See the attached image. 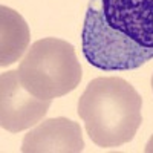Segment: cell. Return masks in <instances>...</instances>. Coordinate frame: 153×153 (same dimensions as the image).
I'll use <instances>...</instances> for the list:
<instances>
[{
    "mask_svg": "<svg viewBox=\"0 0 153 153\" xmlns=\"http://www.w3.org/2000/svg\"><path fill=\"white\" fill-rule=\"evenodd\" d=\"M17 71L23 87L42 100L68 95L78 87L83 76L75 48L55 37L32 43Z\"/></svg>",
    "mask_w": 153,
    "mask_h": 153,
    "instance_id": "3",
    "label": "cell"
},
{
    "mask_svg": "<svg viewBox=\"0 0 153 153\" xmlns=\"http://www.w3.org/2000/svg\"><path fill=\"white\" fill-rule=\"evenodd\" d=\"M144 152H146V153H153V135L150 136V139H149V143H147Z\"/></svg>",
    "mask_w": 153,
    "mask_h": 153,
    "instance_id": "7",
    "label": "cell"
},
{
    "mask_svg": "<svg viewBox=\"0 0 153 153\" xmlns=\"http://www.w3.org/2000/svg\"><path fill=\"white\" fill-rule=\"evenodd\" d=\"M29 28L17 11L0 8V66L16 63L29 46Z\"/></svg>",
    "mask_w": 153,
    "mask_h": 153,
    "instance_id": "6",
    "label": "cell"
},
{
    "mask_svg": "<svg viewBox=\"0 0 153 153\" xmlns=\"http://www.w3.org/2000/svg\"><path fill=\"white\" fill-rule=\"evenodd\" d=\"M143 98L120 76H98L78 100V115L92 143L120 147L130 143L143 123Z\"/></svg>",
    "mask_w": 153,
    "mask_h": 153,
    "instance_id": "2",
    "label": "cell"
},
{
    "mask_svg": "<svg viewBox=\"0 0 153 153\" xmlns=\"http://www.w3.org/2000/svg\"><path fill=\"white\" fill-rule=\"evenodd\" d=\"M152 89H153V76H152Z\"/></svg>",
    "mask_w": 153,
    "mask_h": 153,
    "instance_id": "8",
    "label": "cell"
},
{
    "mask_svg": "<svg viewBox=\"0 0 153 153\" xmlns=\"http://www.w3.org/2000/svg\"><path fill=\"white\" fill-rule=\"evenodd\" d=\"M84 139L78 123L65 117L38 123L23 138V153H80Z\"/></svg>",
    "mask_w": 153,
    "mask_h": 153,
    "instance_id": "5",
    "label": "cell"
},
{
    "mask_svg": "<svg viewBox=\"0 0 153 153\" xmlns=\"http://www.w3.org/2000/svg\"><path fill=\"white\" fill-rule=\"evenodd\" d=\"M51 101L28 92L19 78V71H8L0 76V126L11 133L40 123L51 107Z\"/></svg>",
    "mask_w": 153,
    "mask_h": 153,
    "instance_id": "4",
    "label": "cell"
},
{
    "mask_svg": "<svg viewBox=\"0 0 153 153\" xmlns=\"http://www.w3.org/2000/svg\"><path fill=\"white\" fill-rule=\"evenodd\" d=\"M83 55L101 71H132L153 58V0H89Z\"/></svg>",
    "mask_w": 153,
    "mask_h": 153,
    "instance_id": "1",
    "label": "cell"
}]
</instances>
